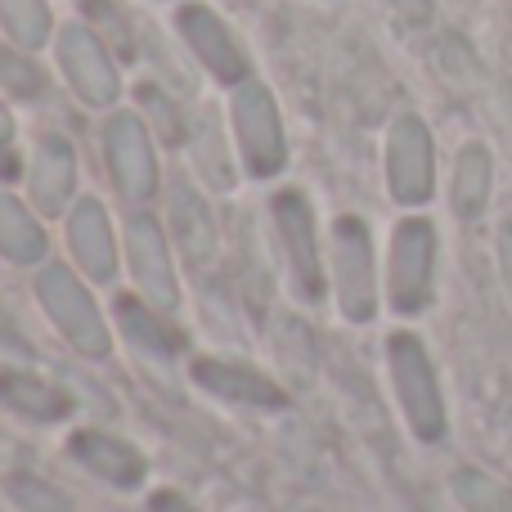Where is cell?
<instances>
[{
    "mask_svg": "<svg viewBox=\"0 0 512 512\" xmlns=\"http://www.w3.org/2000/svg\"><path fill=\"white\" fill-rule=\"evenodd\" d=\"M0 32L9 36V45H23V50H45L59 32L54 23L50 0H0Z\"/></svg>",
    "mask_w": 512,
    "mask_h": 512,
    "instance_id": "cb8c5ba5",
    "label": "cell"
},
{
    "mask_svg": "<svg viewBox=\"0 0 512 512\" xmlns=\"http://www.w3.org/2000/svg\"><path fill=\"white\" fill-rule=\"evenodd\" d=\"M185 149L189 162H194V176L207 194H230L239 185L243 167H239V153H234V135L230 122L221 126L216 108H198L189 117V131H185Z\"/></svg>",
    "mask_w": 512,
    "mask_h": 512,
    "instance_id": "d6986e66",
    "label": "cell"
},
{
    "mask_svg": "<svg viewBox=\"0 0 512 512\" xmlns=\"http://www.w3.org/2000/svg\"><path fill=\"white\" fill-rule=\"evenodd\" d=\"M113 328L135 355L144 360H158V364H176L180 355L189 351V333L176 324V315L153 301L135 297V292H122L113 301Z\"/></svg>",
    "mask_w": 512,
    "mask_h": 512,
    "instance_id": "e0dca14e",
    "label": "cell"
},
{
    "mask_svg": "<svg viewBox=\"0 0 512 512\" xmlns=\"http://www.w3.org/2000/svg\"><path fill=\"white\" fill-rule=\"evenodd\" d=\"M382 176H387V194L400 207H427L436 194V140L432 126L418 113H400L387 126V144H382Z\"/></svg>",
    "mask_w": 512,
    "mask_h": 512,
    "instance_id": "8fae6325",
    "label": "cell"
},
{
    "mask_svg": "<svg viewBox=\"0 0 512 512\" xmlns=\"http://www.w3.org/2000/svg\"><path fill=\"white\" fill-rule=\"evenodd\" d=\"M99 149H104L108 180L126 207H149L162 194L158 135L140 108H113L99 126Z\"/></svg>",
    "mask_w": 512,
    "mask_h": 512,
    "instance_id": "8992f818",
    "label": "cell"
},
{
    "mask_svg": "<svg viewBox=\"0 0 512 512\" xmlns=\"http://www.w3.org/2000/svg\"><path fill=\"white\" fill-rule=\"evenodd\" d=\"M63 239H68V261L95 288H108L122 274V230L113 225L104 198L81 194L63 216Z\"/></svg>",
    "mask_w": 512,
    "mask_h": 512,
    "instance_id": "5bb4252c",
    "label": "cell"
},
{
    "mask_svg": "<svg viewBox=\"0 0 512 512\" xmlns=\"http://www.w3.org/2000/svg\"><path fill=\"white\" fill-rule=\"evenodd\" d=\"M490 185H495V167H490V149L486 144H463L454 158V176H450V207L459 221H477L490 203Z\"/></svg>",
    "mask_w": 512,
    "mask_h": 512,
    "instance_id": "44dd1931",
    "label": "cell"
},
{
    "mask_svg": "<svg viewBox=\"0 0 512 512\" xmlns=\"http://www.w3.org/2000/svg\"><path fill=\"white\" fill-rule=\"evenodd\" d=\"M68 459L77 463L86 477H95L99 486L131 495L149 481V459L135 441L108 432V427H72L68 432Z\"/></svg>",
    "mask_w": 512,
    "mask_h": 512,
    "instance_id": "2e32d148",
    "label": "cell"
},
{
    "mask_svg": "<svg viewBox=\"0 0 512 512\" xmlns=\"http://www.w3.org/2000/svg\"><path fill=\"white\" fill-rule=\"evenodd\" d=\"M387 373H391L396 409L405 418V427L414 432V441L441 445L445 432H450V418H445L441 378H436V364L427 355L423 337L409 333V328H396L387 337Z\"/></svg>",
    "mask_w": 512,
    "mask_h": 512,
    "instance_id": "277c9868",
    "label": "cell"
},
{
    "mask_svg": "<svg viewBox=\"0 0 512 512\" xmlns=\"http://www.w3.org/2000/svg\"><path fill=\"white\" fill-rule=\"evenodd\" d=\"M5 499L18 512H72V499L45 477H32V472H14L5 481Z\"/></svg>",
    "mask_w": 512,
    "mask_h": 512,
    "instance_id": "f1b7e54d",
    "label": "cell"
},
{
    "mask_svg": "<svg viewBox=\"0 0 512 512\" xmlns=\"http://www.w3.org/2000/svg\"><path fill=\"white\" fill-rule=\"evenodd\" d=\"M0 261L14 265V270H41L50 261L45 216L9 189H0Z\"/></svg>",
    "mask_w": 512,
    "mask_h": 512,
    "instance_id": "ffe728a7",
    "label": "cell"
},
{
    "mask_svg": "<svg viewBox=\"0 0 512 512\" xmlns=\"http://www.w3.org/2000/svg\"><path fill=\"white\" fill-rule=\"evenodd\" d=\"M436 256H441V239H436V225L427 216L396 221L387 243V270H382V301H387L391 315L414 319L432 306Z\"/></svg>",
    "mask_w": 512,
    "mask_h": 512,
    "instance_id": "52a82bcc",
    "label": "cell"
},
{
    "mask_svg": "<svg viewBox=\"0 0 512 512\" xmlns=\"http://www.w3.org/2000/svg\"><path fill=\"white\" fill-rule=\"evenodd\" d=\"M328 301L346 324H373L382 310V265L364 216L342 212L328 225Z\"/></svg>",
    "mask_w": 512,
    "mask_h": 512,
    "instance_id": "3957f363",
    "label": "cell"
},
{
    "mask_svg": "<svg viewBox=\"0 0 512 512\" xmlns=\"http://www.w3.org/2000/svg\"><path fill=\"white\" fill-rule=\"evenodd\" d=\"M50 95V72L23 45H0V99L9 104H41Z\"/></svg>",
    "mask_w": 512,
    "mask_h": 512,
    "instance_id": "d4e9b609",
    "label": "cell"
},
{
    "mask_svg": "<svg viewBox=\"0 0 512 512\" xmlns=\"http://www.w3.org/2000/svg\"><path fill=\"white\" fill-rule=\"evenodd\" d=\"M50 50L63 86L95 113H113L117 99H122V63H117L113 45L86 18H72V23H59Z\"/></svg>",
    "mask_w": 512,
    "mask_h": 512,
    "instance_id": "9c48e42d",
    "label": "cell"
},
{
    "mask_svg": "<svg viewBox=\"0 0 512 512\" xmlns=\"http://www.w3.org/2000/svg\"><path fill=\"white\" fill-rule=\"evenodd\" d=\"M77 180H81V167H77V149H72L68 135H59V131L36 135L27 158H23L27 203H32L45 221H63L68 207L81 198Z\"/></svg>",
    "mask_w": 512,
    "mask_h": 512,
    "instance_id": "9a60e30c",
    "label": "cell"
},
{
    "mask_svg": "<svg viewBox=\"0 0 512 512\" xmlns=\"http://www.w3.org/2000/svg\"><path fill=\"white\" fill-rule=\"evenodd\" d=\"M86 23L113 45L117 59H131L140 50V27L113 5V0H86Z\"/></svg>",
    "mask_w": 512,
    "mask_h": 512,
    "instance_id": "83f0119b",
    "label": "cell"
},
{
    "mask_svg": "<svg viewBox=\"0 0 512 512\" xmlns=\"http://www.w3.org/2000/svg\"><path fill=\"white\" fill-rule=\"evenodd\" d=\"M14 113H9V99H0V153H9V144H14Z\"/></svg>",
    "mask_w": 512,
    "mask_h": 512,
    "instance_id": "1f68e13d",
    "label": "cell"
},
{
    "mask_svg": "<svg viewBox=\"0 0 512 512\" xmlns=\"http://www.w3.org/2000/svg\"><path fill=\"white\" fill-rule=\"evenodd\" d=\"M140 54L153 63L158 81L180 99L198 95V63L189 59L185 45H176L158 23H140Z\"/></svg>",
    "mask_w": 512,
    "mask_h": 512,
    "instance_id": "7402d4cb",
    "label": "cell"
},
{
    "mask_svg": "<svg viewBox=\"0 0 512 512\" xmlns=\"http://www.w3.org/2000/svg\"><path fill=\"white\" fill-rule=\"evenodd\" d=\"M315 364H319V346L310 324L297 315H279V324H274V369H283V382L288 387L292 382H310Z\"/></svg>",
    "mask_w": 512,
    "mask_h": 512,
    "instance_id": "603a6c76",
    "label": "cell"
},
{
    "mask_svg": "<svg viewBox=\"0 0 512 512\" xmlns=\"http://www.w3.org/2000/svg\"><path fill=\"white\" fill-rule=\"evenodd\" d=\"M135 108L144 113V122L158 131V140L167 144H185V131H189V117H180L176 99H171V90L162 86V81H149V86H140V95H135Z\"/></svg>",
    "mask_w": 512,
    "mask_h": 512,
    "instance_id": "4316f807",
    "label": "cell"
},
{
    "mask_svg": "<svg viewBox=\"0 0 512 512\" xmlns=\"http://www.w3.org/2000/svg\"><path fill=\"white\" fill-rule=\"evenodd\" d=\"M176 36L189 50V59L198 63V72H207L216 86L234 90L252 77L248 45H243L239 32L225 23V14H216V9L203 5V0H185V5L176 9Z\"/></svg>",
    "mask_w": 512,
    "mask_h": 512,
    "instance_id": "30bf717a",
    "label": "cell"
},
{
    "mask_svg": "<svg viewBox=\"0 0 512 512\" xmlns=\"http://www.w3.org/2000/svg\"><path fill=\"white\" fill-rule=\"evenodd\" d=\"M122 270L131 279V292L153 306L176 315L185 301V265L171 248L167 221L149 212V207H131L122 221Z\"/></svg>",
    "mask_w": 512,
    "mask_h": 512,
    "instance_id": "5b68a950",
    "label": "cell"
},
{
    "mask_svg": "<svg viewBox=\"0 0 512 512\" xmlns=\"http://www.w3.org/2000/svg\"><path fill=\"white\" fill-rule=\"evenodd\" d=\"M450 490L468 512H512V490L481 468H459L450 477Z\"/></svg>",
    "mask_w": 512,
    "mask_h": 512,
    "instance_id": "484cf974",
    "label": "cell"
},
{
    "mask_svg": "<svg viewBox=\"0 0 512 512\" xmlns=\"http://www.w3.org/2000/svg\"><path fill=\"white\" fill-rule=\"evenodd\" d=\"M230 135L234 153L248 180H274L288 167V131H283L279 99L270 95L265 81L248 77L243 86L230 90Z\"/></svg>",
    "mask_w": 512,
    "mask_h": 512,
    "instance_id": "ba28073f",
    "label": "cell"
},
{
    "mask_svg": "<svg viewBox=\"0 0 512 512\" xmlns=\"http://www.w3.org/2000/svg\"><path fill=\"white\" fill-rule=\"evenodd\" d=\"M149 512H203V508H198L189 495H180V490H153Z\"/></svg>",
    "mask_w": 512,
    "mask_h": 512,
    "instance_id": "f546056e",
    "label": "cell"
},
{
    "mask_svg": "<svg viewBox=\"0 0 512 512\" xmlns=\"http://www.w3.org/2000/svg\"><path fill=\"white\" fill-rule=\"evenodd\" d=\"M167 234L171 248H176L180 265L189 274H212L216 261H221V225H216V212L207 203V189L198 180H189L185 171H176L167 185Z\"/></svg>",
    "mask_w": 512,
    "mask_h": 512,
    "instance_id": "7c38bea8",
    "label": "cell"
},
{
    "mask_svg": "<svg viewBox=\"0 0 512 512\" xmlns=\"http://www.w3.org/2000/svg\"><path fill=\"white\" fill-rule=\"evenodd\" d=\"M32 297L41 319L54 328L63 346L86 364H104L117 346L113 310L99 306L95 283L77 270L72 261H45L32 270Z\"/></svg>",
    "mask_w": 512,
    "mask_h": 512,
    "instance_id": "6da1fadb",
    "label": "cell"
},
{
    "mask_svg": "<svg viewBox=\"0 0 512 512\" xmlns=\"http://www.w3.org/2000/svg\"><path fill=\"white\" fill-rule=\"evenodd\" d=\"M0 409L32 427H59L72 418L77 400L68 387H59L50 373L32 364H0Z\"/></svg>",
    "mask_w": 512,
    "mask_h": 512,
    "instance_id": "ac0fdd59",
    "label": "cell"
},
{
    "mask_svg": "<svg viewBox=\"0 0 512 512\" xmlns=\"http://www.w3.org/2000/svg\"><path fill=\"white\" fill-rule=\"evenodd\" d=\"M189 382H194L203 396L221 400V405L234 409H261V414H274V409L288 405V382L279 373L261 369V364L243 360V355H194L189 360Z\"/></svg>",
    "mask_w": 512,
    "mask_h": 512,
    "instance_id": "4fadbf2b",
    "label": "cell"
},
{
    "mask_svg": "<svg viewBox=\"0 0 512 512\" xmlns=\"http://www.w3.org/2000/svg\"><path fill=\"white\" fill-rule=\"evenodd\" d=\"M270 239L283 265V283L301 306L328 301V234L319 230V212L301 189L270 194Z\"/></svg>",
    "mask_w": 512,
    "mask_h": 512,
    "instance_id": "7a4b0ae2",
    "label": "cell"
},
{
    "mask_svg": "<svg viewBox=\"0 0 512 512\" xmlns=\"http://www.w3.org/2000/svg\"><path fill=\"white\" fill-rule=\"evenodd\" d=\"M499 270H504V288H508V297H512V212L499 221Z\"/></svg>",
    "mask_w": 512,
    "mask_h": 512,
    "instance_id": "4dcf8cb0",
    "label": "cell"
}]
</instances>
